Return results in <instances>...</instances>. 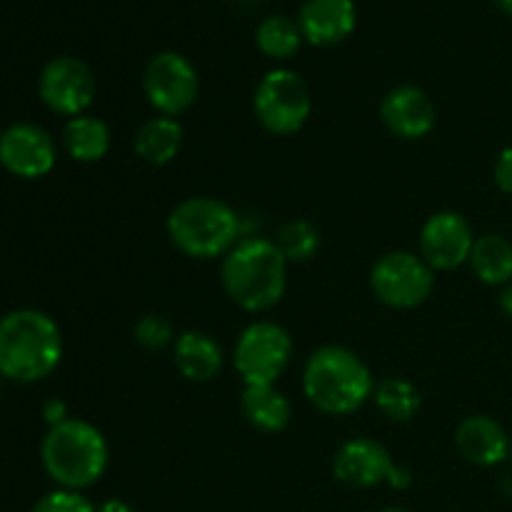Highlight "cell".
<instances>
[{
    "label": "cell",
    "mask_w": 512,
    "mask_h": 512,
    "mask_svg": "<svg viewBox=\"0 0 512 512\" xmlns=\"http://www.w3.org/2000/svg\"><path fill=\"white\" fill-rule=\"evenodd\" d=\"M293 338L275 320H253L240 330L233 348V368L243 385H275L293 360Z\"/></svg>",
    "instance_id": "obj_7"
},
{
    "label": "cell",
    "mask_w": 512,
    "mask_h": 512,
    "mask_svg": "<svg viewBox=\"0 0 512 512\" xmlns=\"http://www.w3.org/2000/svg\"><path fill=\"white\" fill-rule=\"evenodd\" d=\"M98 512H138V510H135L130 503H125V500L113 498V500H105V503L98 508Z\"/></svg>",
    "instance_id": "obj_30"
},
{
    "label": "cell",
    "mask_w": 512,
    "mask_h": 512,
    "mask_svg": "<svg viewBox=\"0 0 512 512\" xmlns=\"http://www.w3.org/2000/svg\"><path fill=\"white\" fill-rule=\"evenodd\" d=\"M143 93L155 113L178 118L198 100L200 75L183 53L160 50L143 70Z\"/></svg>",
    "instance_id": "obj_9"
},
{
    "label": "cell",
    "mask_w": 512,
    "mask_h": 512,
    "mask_svg": "<svg viewBox=\"0 0 512 512\" xmlns=\"http://www.w3.org/2000/svg\"><path fill=\"white\" fill-rule=\"evenodd\" d=\"M40 463L48 478L63 490H83L100 483L110 463L103 430L83 418L53 425L40 443Z\"/></svg>",
    "instance_id": "obj_4"
},
{
    "label": "cell",
    "mask_w": 512,
    "mask_h": 512,
    "mask_svg": "<svg viewBox=\"0 0 512 512\" xmlns=\"http://www.w3.org/2000/svg\"><path fill=\"white\" fill-rule=\"evenodd\" d=\"M183 125L178 118H168V115H155V118L145 120L138 128L133 138V150L143 163L163 168V165L173 163L183 148Z\"/></svg>",
    "instance_id": "obj_19"
},
{
    "label": "cell",
    "mask_w": 512,
    "mask_h": 512,
    "mask_svg": "<svg viewBox=\"0 0 512 512\" xmlns=\"http://www.w3.org/2000/svg\"><path fill=\"white\" fill-rule=\"evenodd\" d=\"M493 5L500 10V13L512 15V0H493Z\"/></svg>",
    "instance_id": "obj_32"
},
{
    "label": "cell",
    "mask_w": 512,
    "mask_h": 512,
    "mask_svg": "<svg viewBox=\"0 0 512 512\" xmlns=\"http://www.w3.org/2000/svg\"><path fill=\"white\" fill-rule=\"evenodd\" d=\"M63 148L68 153V158H73L75 163H100L110 150L108 123L93 113L70 118L63 125Z\"/></svg>",
    "instance_id": "obj_20"
},
{
    "label": "cell",
    "mask_w": 512,
    "mask_h": 512,
    "mask_svg": "<svg viewBox=\"0 0 512 512\" xmlns=\"http://www.w3.org/2000/svg\"><path fill=\"white\" fill-rule=\"evenodd\" d=\"M288 260L275 240L245 235L220 260V285L245 313H270L288 290Z\"/></svg>",
    "instance_id": "obj_1"
},
{
    "label": "cell",
    "mask_w": 512,
    "mask_h": 512,
    "mask_svg": "<svg viewBox=\"0 0 512 512\" xmlns=\"http://www.w3.org/2000/svg\"><path fill=\"white\" fill-rule=\"evenodd\" d=\"M510 463H512V448H510Z\"/></svg>",
    "instance_id": "obj_34"
},
{
    "label": "cell",
    "mask_w": 512,
    "mask_h": 512,
    "mask_svg": "<svg viewBox=\"0 0 512 512\" xmlns=\"http://www.w3.org/2000/svg\"><path fill=\"white\" fill-rule=\"evenodd\" d=\"M38 95L48 110L63 118L88 113L98 95V78L85 60L75 55H58L40 70Z\"/></svg>",
    "instance_id": "obj_10"
},
{
    "label": "cell",
    "mask_w": 512,
    "mask_h": 512,
    "mask_svg": "<svg viewBox=\"0 0 512 512\" xmlns=\"http://www.w3.org/2000/svg\"><path fill=\"white\" fill-rule=\"evenodd\" d=\"M303 40L315 48H333L353 35L358 8L353 0H305L298 13Z\"/></svg>",
    "instance_id": "obj_15"
},
{
    "label": "cell",
    "mask_w": 512,
    "mask_h": 512,
    "mask_svg": "<svg viewBox=\"0 0 512 512\" xmlns=\"http://www.w3.org/2000/svg\"><path fill=\"white\" fill-rule=\"evenodd\" d=\"M493 180L498 185L500 193L512 195V145L500 150L498 160H495L493 168Z\"/></svg>",
    "instance_id": "obj_27"
},
{
    "label": "cell",
    "mask_w": 512,
    "mask_h": 512,
    "mask_svg": "<svg viewBox=\"0 0 512 512\" xmlns=\"http://www.w3.org/2000/svg\"><path fill=\"white\" fill-rule=\"evenodd\" d=\"M253 113L270 135L288 138L300 133L313 113V98L303 75L290 68L268 70L253 93Z\"/></svg>",
    "instance_id": "obj_6"
},
{
    "label": "cell",
    "mask_w": 512,
    "mask_h": 512,
    "mask_svg": "<svg viewBox=\"0 0 512 512\" xmlns=\"http://www.w3.org/2000/svg\"><path fill=\"white\" fill-rule=\"evenodd\" d=\"M173 363L190 383H210L225 365L223 348L203 330H185L173 343Z\"/></svg>",
    "instance_id": "obj_17"
},
{
    "label": "cell",
    "mask_w": 512,
    "mask_h": 512,
    "mask_svg": "<svg viewBox=\"0 0 512 512\" xmlns=\"http://www.w3.org/2000/svg\"><path fill=\"white\" fill-rule=\"evenodd\" d=\"M255 45L270 60H290L303 45L298 20L288 15H268L255 30Z\"/></svg>",
    "instance_id": "obj_23"
},
{
    "label": "cell",
    "mask_w": 512,
    "mask_h": 512,
    "mask_svg": "<svg viewBox=\"0 0 512 512\" xmlns=\"http://www.w3.org/2000/svg\"><path fill=\"white\" fill-rule=\"evenodd\" d=\"M395 460L383 443L373 438H350L335 450L333 475L348 488L370 490L388 483Z\"/></svg>",
    "instance_id": "obj_14"
},
{
    "label": "cell",
    "mask_w": 512,
    "mask_h": 512,
    "mask_svg": "<svg viewBox=\"0 0 512 512\" xmlns=\"http://www.w3.org/2000/svg\"><path fill=\"white\" fill-rule=\"evenodd\" d=\"M380 120L390 135L413 143L433 133L438 125V108L418 85H395L380 103Z\"/></svg>",
    "instance_id": "obj_13"
},
{
    "label": "cell",
    "mask_w": 512,
    "mask_h": 512,
    "mask_svg": "<svg viewBox=\"0 0 512 512\" xmlns=\"http://www.w3.org/2000/svg\"><path fill=\"white\" fill-rule=\"evenodd\" d=\"M320 230L318 225L305 218H293L283 223L275 235V245L285 255L288 263H310L320 253Z\"/></svg>",
    "instance_id": "obj_24"
},
{
    "label": "cell",
    "mask_w": 512,
    "mask_h": 512,
    "mask_svg": "<svg viewBox=\"0 0 512 512\" xmlns=\"http://www.w3.org/2000/svg\"><path fill=\"white\" fill-rule=\"evenodd\" d=\"M165 230L175 250L193 260H223L245 238L238 210L210 195L180 200L170 210Z\"/></svg>",
    "instance_id": "obj_5"
},
{
    "label": "cell",
    "mask_w": 512,
    "mask_h": 512,
    "mask_svg": "<svg viewBox=\"0 0 512 512\" xmlns=\"http://www.w3.org/2000/svg\"><path fill=\"white\" fill-rule=\"evenodd\" d=\"M373 403L380 410V415L388 418L390 423H408V420H413L420 413L423 395H420L418 385L410 383L408 378L390 375V378L378 380Z\"/></svg>",
    "instance_id": "obj_22"
},
{
    "label": "cell",
    "mask_w": 512,
    "mask_h": 512,
    "mask_svg": "<svg viewBox=\"0 0 512 512\" xmlns=\"http://www.w3.org/2000/svg\"><path fill=\"white\" fill-rule=\"evenodd\" d=\"M475 238L478 235L473 233V225L463 213L438 210L420 228L418 255L435 273H448L460 265H468Z\"/></svg>",
    "instance_id": "obj_11"
},
{
    "label": "cell",
    "mask_w": 512,
    "mask_h": 512,
    "mask_svg": "<svg viewBox=\"0 0 512 512\" xmlns=\"http://www.w3.org/2000/svg\"><path fill=\"white\" fill-rule=\"evenodd\" d=\"M133 338L140 348L145 350H163L168 345L175 343V328L170 323V318L160 313H148L135 323L133 328Z\"/></svg>",
    "instance_id": "obj_25"
},
{
    "label": "cell",
    "mask_w": 512,
    "mask_h": 512,
    "mask_svg": "<svg viewBox=\"0 0 512 512\" xmlns=\"http://www.w3.org/2000/svg\"><path fill=\"white\" fill-rule=\"evenodd\" d=\"M378 512H410V510H403V508H385V510H378Z\"/></svg>",
    "instance_id": "obj_33"
},
{
    "label": "cell",
    "mask_w": 512,
    "mask_h": 512,
    "mask_svg": "<svg viewBox=\"0 0 512 512\" xmlns=\"http://www.w3.org/2000/svg\"><path fill=\"white\" fill-rule=\"evenodd\" d=\"M70 415H68V405L63 403L60 398H50L43 403V420L48 423V428H53V425H60L65 423Z\"/></svg>",
    "instance_id": "obj_28"
},
{
    "label": "cell",
    "mask_w": 512,
    "mask_h": 512,
    "mask_svg": "<svg viewBox=\"0 0 512 512\" xmlns=\"http://www.w3.org/2000/svg\"><path fill=\"white\" fill-rule=\"evenodd\" d=\"M303 395L315 410L333 418L353 415L373 400V370L355 350L345 345H323L303 365Z\"/></svg>",
    "instance_id": "obj_2"
},
{
    "label": "cell",
    "mask_w": 512,
    "mask_h": 512,
    "mask_svg": "<svg viewBox=\"0 0 512 512\" xmlns=\"http://www.w3.org/2000/svg\"><path fill=\"white\" fill-rule=\"evenodd\" d=\"M368 280L378 303L393 310H413L433 295L435 270L418 253L393 250L375 260Z\"/></svg>",
    "instance_id": "obj_8"
},
{
    "label": "cell",
    "mask_w": 512,
    "mask_h": 512,
    "mask_svg": "<svg viewBox=\"0 0 512 512\" xmlns=\"http://www.w3.org/2000/svg\"><path fill=\"white\" fill-rule=\"evenodd\" d=\"M30 512H98V508L78 490L55 488L45 493L43 498H38Z\"/></svg>",
    "instance_id": "obj_26"
},
{
    "label": "cell",
    "mask_w": 512,
    "mask_h": 512,
    "mask_svg": "<svg viewBox=\"0 0 512 512\" xmlns=\"http://www.w3.org/2000/svg\"><path fill=\"white\" fill-rule=\"evenodd\" d=\"M240 413L245 423L260 433H283L293 420V403L275 385H245L240 393Z\"/></svg>",
    "instance_id": "obj_18"
},
{
    "label": "cell",
    "mask_w": 512,
    "mask_h": 512,
    "mask_svg": "<svg viewBox=\"0 0 512 512\" xmlns=\"http://www.w3.org/2000/svg\"><path fill=\"white\" fill-rule=\"evenodd\" d=\"M498 305H500V310H503V313L512 320V283H508L503 290H500Z\"/></svg>",
    "instance_id": "obj_31"
},
{
    "label": "cell",
    "mask_w": 512,
    "mask_h": 512,
    "mask_svg": "<svg viewBox=\"0 0 512 512\" xmlns=\"http://www.w3.org/2000/svg\"><path fill=\"white\" fill-rule=\"evenodd\" d=\"M468 265L480 283L505 288L512 283V243L500 233L478 235Z\"/></svg>",
    "instance_id": "obj_21"
},
{
    "label": "cell",
    "mask_w": 512,
    "mask_h": 512,
    "mask_svg": "<svg viewBox=\"0 0 512 512\" xmlns=\"http://www.w3.org/2000/svg\"><path fill=\"white\" fill-rule=\"evenodd\" d=\"M453 440L458 453L478 468H495L510 460L512 438L490 415H468L455 428Z\"/></svg>",
    "instance_id": "obj_16"
},
{
    "label": "cell",
    "mask_w": 512,
    "mask_h": 512,
    "mask_svg": "<svg viewBox=\"0 0 512 512\" xmlns=\"http://www.w3.org/2000/svg\"><path fill=\"white\" fill-rule=\"evenodd\" d=\"M58 163L53 135L35 123H13L0 133V165L23 180H40Z\"/></svg>",
    "instance_id": "obj_12"
},
{
    "label": "cell",
    "mask_w": 512,
    "mask_h": 512,
    "mask_svg": "<svg viewBox=\"0 0 512 512\" xmlns=\"http://www.w3.org/2000/svg\"><path fill=\"white\" fill-rule=\"evenodd\" d=\"M388 485L395 490H408L410 485H413V473H410L408 468H403V465H395V468L390 470Z\"/></svg>",
    "instance_id": "obj_29"
},
{
    "label": "cell",
    "mask_w": 512,
    "mask_h": 512,
    "mask_svg": "<svg viewBox=\"0 0 512 512\" xmlns=\"http://www.w3.org/2000/svg\"><path fill=\"white\" fill-rule=\"evenodd\" d=\"M63 333L48 313L20 308L0 318V375L13 383H40L63 360Z\"/></svg>",
    "instance_id": "obj_3"
}]
</instances>
